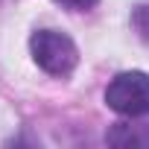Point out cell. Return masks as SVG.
Segmentation results:
<instances>
[{
    "label": "cell",
    "mask_w": 149,
    "mask_h": 149,
    "mask_svg": "<svg viewBox=\"0 0 149 149\" xmlns=\"http://www.w3.org/2000/svg\"><path fill=\"white\" fill-rule=\"evenodd\" d=\"M105 105L120 117H146L149 114V73L123 70L105 88Z\"/></svg>",
    "instance_id": "cell-2"
},
{
    "label": "cell",
    "mask_w": 149,
    "mask_h": 149,
    "mask_svg": "<svg viewBox=\"0 0 149 149\" xmlns=\"http://www.w3.org/2000/svg\"><path fill=\"white\" fill-rule=\"evenodd\" d=\"M29 53H32V61L56 79L70 76L79 64V47L73 44L70 35L58 29H35L29 38Z\"/></svg>",
    "instance_id": "cell-1"
},
{
    "label": "cell",
    "mask_w": 149,
    "mask_h": 149,
    "mask_svg": "<svg viewBox=\"0 0 149 149\" xmlns=\"http://www.w3.org/2000/svg\"><path fill=\"white\" fill-rule=\"evenodd\" d=\"M105 143L108 146H120V149H149V126L146 123H114L105 132Z\"/></svg>",
    "instance_id": "cell-3"
},
{
    "label": "cell",
    "mask_w": 149,
    "mask_h": 149,
    "mask_svg": "<svg viewBox=\"0 0 149 149\" xmlns=\"http://www.w3.org/2000/svg\"><path fill=\"white\" fill-rule=\"evenodd\" d=\"M53 3H58L67 12H88V9H94L100 3V0H53Z\"/></svg>",
    "instance_id": "cell-5"
},
{
    "label": "cell",
    "mask_w": 149,
    "mask_h": 149,
    "mask_svg": "<svg viewBox=\"0 0 149 149\" xmlns=\"http://www.w3.org/2000/svg\"><path fill=\"white\" fill-rule=\"evenodd\" d=\"M132 29L149 44V3H137L132 9Z\"/></svg>",
    "instance_id": "cell-4"
}]
</instances>
